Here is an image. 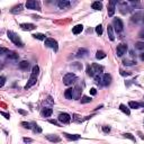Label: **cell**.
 Instances as JSON below:
<instances>
[{"instance_id": "obj_1", "label": "cell", "mask_w": 144, "mask_h": 144, "mask_svg": "<svg viewBox=\"0 0 144 144\" xmlns=\"http://www.w3.org/2000/svg\"><path fill=\"white\" fill-rule=\"evenodd\" d=\"M103 71H104V67L99 65L97 63H94L87 68V74L89 77H96V75L103 74Z\"/></svg>"}, {"instance_id": "obj_2", "label": "cell", "mask_w": 144, "mask_h": 144, "mask_svg": "<svg viewBox=\"0 0 144 144\" xmlns=\"http://www.w3.org/2000/svg\"><path fill=\"white\" fill-rule=\"evenodd\" d=\"M95 80L98 84H101V86H109L112 82V75L108 74V73H104V74H99L96 75Z\"/></svg>"}, {"instance_id": "obj_3", "label": "cell", "mask_w": 144, "mask_h": 144, "mask_svg": "<svg viewBox=\"0 0 144 144\" xmlns=\"http://www.w3.org/2000/svg\"><path fill=\"white\" fill-rule=\"evenodd\" d=\"M7 35H8V37H9V39L16 45V46H18V47H23V46H24V43L21 42L20 37H19V36L17 35L15 32H13V30H8Z\"/></svg>"}, {"instance_id": "obj_4", "label": "cell", "mask_w": 144, "mask_h": 144, "mask_svg": "<svg viewBox=\"0 0 144 144\" xmlns=\"http://www.w3.org/2000/svg\"><path fill=\"white\" fill-rule=\"evenodd\" d=\"M77 75L74 73H67L63 77V83L65 86H71L72 83H74L77 81Z\"/></svg>"}, {"instance_id": "obj_5", "label": "cell", "mask_w": 144, "mask_h": 144, "mask_svg": "<svg viewBox=\"0 0 144 144\" xmlns=\"http://www.w3.org/2000/svg\"><path fill=\"white\" fill-rule=\"evenodd\" d=\"M58 119H59V122L62 124H69L71 122V116H70L69 114H67V113H61V114L59 115Z\"/></svg>"}, {"instance_id": "obj_6", "label": "cell", "mask_w": 144, "mask_h": 144, "mask_svg": "<svg viewBox=\"0 0 144 144\" xmlns=\"http://www.w3.org/2000/svg\"><path fill=\"white\" fill-rule=\"evenodd\" d=\"M113 27H114V29L116 30L117 33H120L124 28L122 20H120L119 18H115L114 20H113Z\"/></svg>"}, {"instance_id": "obj_7", "label": "cell", "mask_w": 144, "mask_h": 144, "mask_svg": "<svg viewBox=\"0 0 144 144\" xmlns=\"http://www.w3.org/2000/svg\"><path fill=\"white\" fill-rule=\"evenodd\" d=\"M45 46L46 47H51V49H53L56 52L58 51V42L55 41V39H53V38H46L45 39Z\"/></svg>"}, {"instance_id": "obj_8", "label": "cell", "mask_w": 144, "mask_h": 144, "mask_svg": "<svg viewBox=\"0 0 144 144\" xmlns=\"http://www.w3.org/2000/svg\"><path fill=\"white\" fill-rule=\"evenodd\" d=\"M26 7L27 9H33V10H41L39 8V2L38 1H34V0H29L26 2Z\"/></svg>"}, {"instance_id": "obj_9", "label": "cell", "mask_w": 144, "mask_h": 144, "mask_svg": "<svg viewBox=\"0 0 144 144\" xmlns=\"http://www.w3.org/2000/svg\"><path fill=\"white\" fill-rule=\"evenodd\" d=\"M126 51H127V45L126 44H119L117 46L116 54H117V56H123L126 53Z\"/></svg>"}, {"instance_id": "obj_10", "label": "cell", "mask_w": 144, "mask_h": 144, "mask_svg": "<svg viewBox=\"0 0 144 144\" xmlns=\"http://www.w3.org/2000/svg\"><path fill=\"white\" fill-rule=\"evenodd\" d=\"M117 4V1L115 0H112L109 1V6H108V16L109 17H113L114 16V13H115V5Z\"/></svg>"}, {"instance_id": "obj_11", "label": "cell", "mask_w": 144, "mask_h": 144, "mask_svg": "<svg viewBox=\"0 0 144 144\" xmlns=\"http://www.w3.org/2000/svg\"><path fill=\"white\" fill-rule=\"evenodd\" d=\"M45 137H46V139L49 140L50 142H53V143H59V142H61V137L58 136V135H55V134L45 135Z\"/></svg>"}, {"instance_id": "obj_12", "label": "cell", "mask_w": 144, "mask_h": 144, "mask_svg": "<svg viewBox=\"0 0 144 144\" xmlns=\"http://www.w3.org/2000/svg\"><path fill=\"white\" fill-rule=\"evenodd\" d=\"M70 5H71V2L68 1V0H60L58 2V6L60 9H68L70 7Z\"/></svg>"}, {"instance_id": "obj_13", "label": "cell", "mask_w": 144, "mask_h": 144, "mask_svg": "<svg viewBox=\"0 0 144 144\" xmlns=\"http://www.w3.org/2000/svg\"><path fill=\"white\" fill-rule=\"evenodd\" d=\"M20 27L23 30H33L35 29V25L30 24V23H24V24H20Z\"/></svg>"}, {"instance_id": "obj_14", "label": "cell", "mask_w": 144, "mask_h": 144, "mask_svg": "<svg viewBox=\"0 0 144 144\" xmlns=\"http://www.w3.org/2000/svg\"><path fill=\"white\" fill-rule=\"evenodd\" d=\"M119 8H120V11H122L123 14H126V13H128L129 11V6L127 2H125V1H123V2H119Z\"/></svg>"}, {"instance_id": "obj_15", "label": "cell", "mask_w": 144, "mask_h": 144, "mask_svg": "<svg viewBox=\"0 0 144 144\" xmlns=\"http://www.w3.org/2000/svg\"><path fill=\"white\" fill-rule=\"evenodd\" d=\"M36 82H37V78H36V77H30L29 80H28V82L26 83V86H25V90L29 89L30 87H33Z\"/></svg>"}, {"instance_id": "obj_16", "label": "cell", "mask_w": 144, "mask_h": 144, "mask_svg": "<svg viewBox=\"0 0 144 144\" xmlns=\"http://www.w3.org/2000/svg\"><path fill=\"white\" fill-rule=\"evenodd\" d=\"M64 96H65V98L68 100H71L73 98V96H74V89H73V88L67 89L65 92H64Z\"/></svg>"}, {"instance_id": "obj_17", "label": "cell", "mask_w": 144, "mask_h": 144, "mask_svg": "<svg viewBox=\"0 0 144 144\" xmlns=\"http://www.w3.org/2000/svg\"><path fill=\"white\" fill-rule=\"evenodd\" d=\"M23 5L21 4H18V5H16V6H14L13 8L10 9V13L11 14H19V13H21L23 11Z\"/></svg>"}, {"instance_id": "obj_18", "label": "cell", "mask_w": 144, "mask_h": 144, "mask_svg": "<svg viewBox=\"0 0 144 144\" xmlns=\"http://www.w3.org/2000/svg\"><path fill=\"white\" fill-rule=\"evenodd\" d=\"M63 135L67 137L68 140H70V141H78V140L81 137L79 134H69V133H63Z\"/></svg>"}, {"instance_id": "obj_19", "label": "cell", "mask_w": 144, "mask_h": 144, "mask_svg": "<svg viewBox=\"0 0 144 144\" xmlns=\"http://www.w3.org/2000/svg\"><path fill=\"white\" fill-rule=\"evenodd\" d=\"M144 19V15H143V13H136L135 15L133 16V18H132V20L135 21V23H139L140 20H143Z\"/></svg>"}, {"instance_id": "obj_20", "label": "cell", "mask_w": 144, "mask_h": 144, "mask_svg": "<svg viewBox=\"0 0 144 144\" xmlns=\"http://www.w3.org/2000/svg\"><path fill=\"white\" fill-rule=\"evenodd\" d=\"M107 33H108L109 39H110V41H114L115 36H114V27H113V25H108V27H107Z\"/></svg>"}, {"instance_id": "obj_21", "label": "cell", "mask_w": 144, "mask_h": 144, "mask_svg": "<svg viewBox=\"0 0 144 144\" xmlns=\"http://www.w3.org/2000/svg\"><path fill=\"white\" fill-rule=\"evenodd\" d=\"M83 30V26L81 24H79V25H75L74 27L72 28V33L74 34V35H78V34H80L81 32Z\"/></svg>"}, {"instance_id": "obj_22", "label": "cell", "mask_w": 144, "mask_h": 144, "mask_svg": "<svg viewBox=\"0 0 144 144\" xmlns=\"http://www.w3.org/2000/svg\"><path fill=\"white\" fill-rule=\"evenodd\" d=\"M52 108H44L43 110H42V116L43 117H50L51 115H52Z\"/></svg>"}, {"instance_id": "obj_23", "label": "cell", "mask_w": 144, "mask_h": 144, "mask_svg": "<svg viewBox=\"0 0 144 144\" xmlns=\"http://www.w3.org/2000/svg\"><path fill=\"white\" fill-rule=\"evenodd\" d=\"M119 109L124 113V114L127 115V116H129V115H131V110H129V108H127V107H126V105H124V104H120V105H119Z\"/></svg>"}, {"instance_id": "obj_24", "label": "cell", "mask_w": 144, "mask_h": 144, "mask_svg": "<svg viewBox=\"0 0 144 144\" xmlns=\"http://www.w3.org/2000/svg\"><path fill=\"white\" fill-rule=\"evenodd\" d=\"M91 7H92V9H95V10H101L103 9V4L99 1H95V2H92Z\"/></svg>"}, {"instance_id": "obj_25", "label": "cell", "mask_w": 144, "mask_h": 144, "mask_svg": "<svg viewBox=\"0 0 144 144\" xmlns=\"http://www.w3.org/2000/svg\"><path fill=\"white\" fill-rule=\"evenodd\" d=\"M7 56H8V59H10V60H17V59L19 58V55L17 54L16 52H13V51H9V52L7 53Z\"/></svg>"}, {"instance_id": "obj_26", "label": "cell", "mask_w": 144, "mask_h": 144, "mask_svg": "<svg viewBox=\"0 0 144 144\" xmlns=\"http://www.w3.org/2000/svg\"><path fill=\"white\" fill-rule=\"evenodd\" d=\"M81 92H82V89L80 88V86H77L74 88V96H73V97H74L75 99H79V98H80Z\"/></svg>"}, {"instance_id": "obj_27", "label": "cell", "mask_w": 144, "mask_h": 144, "mask_svg": "<svg viewBox=\"0 0 144 144\" xmlns=\"http://www.w3.org/2000/svg\"><path fill=\"white\" fill-rule=\"evenodd\" d=\"M105 58H106V53L104 51H97V53H96V59L97 60H101V59Z\"/></svg>"}, {"instance_id": "obj_28", "label": "cell", "mask_w": 144, "mask_h": 144, "mask_svg": "<svg viewBox=\"0 0 144 144\" xmlns=\"http://www.w3.org/2000/svg\"><path fill=\"white\" fill-rule=\"evenodd\" d=\"M38 73H39V68H38V65H34V67H33V70H32V74H30V77H36V78H37Z\"/></svg>"}, {"instance_id": "obj_29", "label": "cell", "mask_w": 144, "mask_h": 144, "mask_svg": "<svg viewBox=\"0 0 144 144\" xmlns=\"http://www.w3.org/2000/svg\"><path fill=\"white\" fill-rule=\"evenodd\" d=\"M33 37L36 38V39H39V41H45V35L42 33H36V34H33Z\"/></svg>"}, {"instance_id": "obj_30", "label": "cell", "mask_w": 144, "mask_h": 144, "mask_svg": "<svg viewBox=\"0 0 144 144\" xmlns=\"http://www.w3.org/2000/svg\"><path fill=\"white\" fill-rule=\"evenodd\" d=\"M18 67H19V69H21V70H26L27 68L29 67V62L28 61H21Z\"/></svg>"}, {"instance_id": "obj_31", "label": "cell", "mask_w": 144, "mask_h": 144, "mask_svg": "<svg viewBox=\"0 0 144 144\" xmlns=\"http://www.w3.org/2000/svg\"><path fill=\"white\" fill-rule=\"evenodd\" d=\"M87 54H88V50H86V49H80L78 51V53H77V56H86Z\"/></svg>"}, {"instance_id": "obj_32", "label": "cell", "mask_w": 144, "mask_h": 144, "mask_svg": "<svg viewBox=\"0 0 144 144\" xmlns=\"http://www.w3.org/2000/svg\"><path fill=\"white\" fill-rule=\"evenodd\" d=\"M128 106L131 107V108L137 109V108H140L141 104H140V103H136V101H129V103H128Z\"/></svg>"}, {"instance_id": "obj_33", "label": "cell", "mask_w": 144, "mask_h": 144, "mask_svg": "<svg viewBox=\"0 0 144 144\" xmlns=\"http://www.w3.org/2000/svg\"><path fill=\"white\" fill-rule=\"evenodd\" d=\"M91 97H88V96H83L82 98L80 99L81 104H88V103H91Z\"/></svg>"}, {"instance_id": "obj_34", "label": "cell", "mask_w": 144, "mask_h": 144, "mask_svg": "<svg viewBox=\"0 0 144 144\" xmlns=\"http://www.w3.org/2000/svg\"><path fill=\"white\" fill-rule=\"evenodd\" d=\"M32 125H33V131L35 132V133H42V128L39 127L36 123H32Z\"/></svg>"}, {"instance_id": "obj_35", "label": "cell", "mask_w": 144, "mask_h": 144, "mask_svg": "<svg viewBox=\"0 0 144 144\" xmlns=\"http://www.w3.org/2000/svg\"><path fill=\"white\" fill-rule=\"evenodd\" d=\"M123 63H124V65L131 67V65H135V64H136V62L131 61V60H124V61H123Z\"/></svg>"}, {"instance_id": "obj_36", "label": "cell", "mask_w": 144, "mask_h": 144, "mask_svg": "<svg viewBox=\"0 0 144 144\" xmlns=\"http://www.w3.org/2000/svg\"><path fill=\"white\" fill-rule=\"evenodd\" d=\"M20 125H21L24 128H27V129H30V128L33 127L32 124L28 123V122H21V123H20Z\"/></svg>"}, {"instance_id": "obj_37", "label": "cell", "mask_w": 144, "mask_h": 144, "mask_svg": "<svg viewBox=\"0 0 144 144\" xmlns=\"http://www.w3.org/2000/svg\"><path fill=\"white\" fill-rule=\"evenodd\" d=\"M124 137H126V139H129L131 141H133V142H135V136H133L131 133H125L124 134Z\"/></svg>"}, {"instance_id": "obj_38", "label": "cell", "mask_w": 144, "mask_h": 144, "mask_svg": "<svg viewBox=\"0 0 144 144\" xmlns=\"http://www.w3.org/2000/svg\"><path fill=\"white\" fill-rule=\"evenodd\" d=\"M135 47L137 50H144V42H139V43L135 44Z\"/></svg>"}, {"instance_id": "obj_39", "label": "cell", "mask_w": 144, "mask_h": 144, "mask_svg": "<svg viewBox=\"0 0 144 144\" xmlns=\"http://www.w3.org/2000/svg\"><path fill=\"white\" fill-rule=\"evenodd\" d=\"M96 33H97L98 35H101V34H103V26H101V25H98V26L96 27Z\"/></svg>"}, {"instance_id": "obj_40", "label": "cell", "mask_w": 144, "mask_h": 144, "mask_svg": "<svg viewBox=\"0 0 144 144\" xmlns=\"http://www.w3.org/2000/svg\"><path fill=\"white\" fill-rule=\"evenodd\" d=\"M49 123H50V124H53V125H55V126H61L60 123H59L58 120H55V119H50Z\"/></svg>"}, {"instance_id": "obj_41", "label": "cell", "mask_w": 144, "mask_h": 144, "mask_svg": "<svg viewBox=\"0 0 144 144\" xmlns=\"http://www.w3.org/2000/svg\"><path fill=\"white\" fill-rule=\"evenodd\" d=\"M0 114H1L5 118H7V119H9V118H10V115H9V114H7V113H5V112H1Z\"/></svg>"}, {"instance_id": "obj_42", "label": "cell", "mask_w": 144, "mask_h": 144, "mask_svg": "<svg viewBox=\"0 0 144 144\" xmlns=\"http://www.w3.org/2000/svg\"><path fill=\"white\" fill-rule=\"evenodd\" d=\"M5 80H6L5 77L4 75H1V78H0V87H2L5 84Z\"/></svg>"}, {"instance_id": "obj_43", "label": "cell", "mask_w": 144, "mask_h": 144, "mask_svg": "<svg viewBox=\"0 0 144 144\" xmlns=\"http://www.w3.org/2000/svg\"><path fill=\"white\" fill-rule=\"evenodd\" d=\"M103 131L105 132V133H108V132H110V127H109V126H104Z\"/></svg>"}, {"instance_id": "obj_44", "label": "cell", "mask_w": 144, "mask_h": 144, "mask_svg": "<svg viewBox=\"0 0 144 144\" xmlns=\"http://www.w3.org/2000/svg\"><path fill=\"white\" fill-rule=\"evenodd\" d=\"M23 141H24L25 143H32V142H33V140H32V139H28V137H24V139H23Z\"/></svg>"}, {"instance_id": "obj_45", "label": "cell", "mask_w": 144, "mask_h": 144, "mask_svg": "<svg viewBox=\"0 0 144 144\" xmlns=\"http://www.w3.org/2000/svg\"><path fill=\"white\" fill-rule=\"evenodd\" d=\"M90 94H91L92 96H95L96 94H97V90H96L95 88H92V89H90Z\"/></svg>"}, {"instance_id": "obj_46", "label": "cell", "mask_w": 144, "mask_h": 144, "mask_svg": "<svg viewBox=\"0 0 144 144\" xmlns=\"http://www.w3.org/2000/svg\"><path fill=\"white\" fill-rule=\"evenodd\" d=\"M139 37L144 38V29H142V30H141V32L139 33Z\"/></svg>"}, {"instance_id": "obj_47", "label": "cell", "mask_w": 144, "mask_h": 144, "mask_svg": "<svg viewBox=\"0 0 144 144\" xmlns=\"http://www.w3.org/2000/svg\"><path fill=\"white\" fill-rule=\"evenodd\" d=\"M18 113H19V114H21V115H27V112L21 110V109H18Z\"/></svg>"}, {"instance_id": "obj_48", "label": "cell", "mask_w": 144, "mask_h": 144, "mask_svg": "<svg viewBox=\"0 0 144 144\" xmlns=\"http://www.w3.org/2000/svg\"><path fill=\"white\" fill-rule=\"evenodd\" d=\"M6 52H9V51H8V50H6V49H4V47H2V49H1V54H4V53H6Z\"/></svg>"}, {"instance_id": "obj_49", "label": "cell", "mask_w": 144, "mask_h": 144, "mask_svg": "<svg viewBox=\"0 0 144 144\" xmlns=\"http://www.w3.org/2000/svg\"><path fill=\"white\" fill-rule=\"evenodd\" d=\"M120 74H122V75H128L129 73H125V72L123 71V70H120Z\"/></svg>"}, {"instance_id": "obj_50", "label": "cell", "mask_w": 144, "mask_h": 144, "mask_svg": "<svg viewBox=\"0 0 144 144\" xmlns=\"http://www.w3.org/2000/svg\"><path fill=\"white\" fill-rule=\"evenodd\" d=\"M140 58H141V60H142V61H144V53H142V54H141Z\"/></svg>"}, {"instance_id": "obj_51", "label": "cell", "mask_w": 144, "mask_h": 144, "mask_svg": "<svg viewBox=\"0 0 144 144\" xmlns=\"http://www.w3.org/2000/svg\"><path fill=\"white\" fill-rule=\"evenodd\" d=\"M143 113H144V109H143Z\"/></svg>"}, {"instance_id": "obj_52", "label": "cell", "mask_w": 144, "mask_h": 144, "mask_svg": "<svg viewBox=\"0 0 144 144\" xmlns=\"http://www.w3.org/2000/svg\"><path fill=\"white\" fill-rule=\"evenodd\" d=\"M143 21H144V19H143Z\"/></svg>"}, {"instance_id": "obj_53", "label": "cell", "mask_w": 144, "mask_h": 144, "mask_svg": "<svg viewBox=\"0 0 144 144\" xmlns=\"http://www.w3.org/2000/svg\"><path fill=\"white\" fill-rule=\"evenodd\" d=\"M143 99H144V98H143Z\"/></svg>"}]
</instances>
